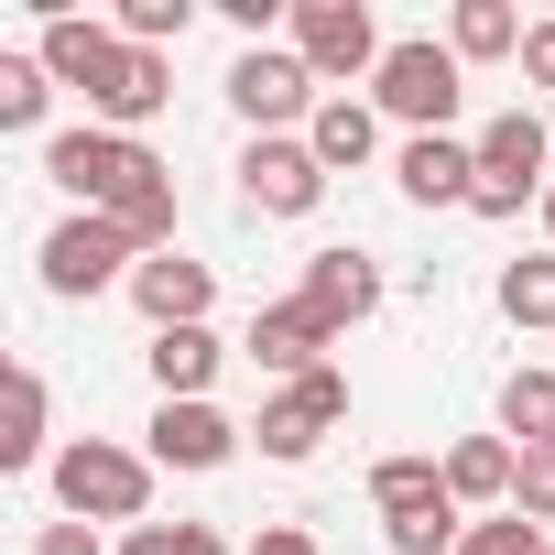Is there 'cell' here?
I'll return each instance as SVG.
<instances>
[{
	"label": "cell",
	"mask_w": 555,
	"mask_h": 555,
	"mask_svg": "<svg viewBox=\"0 0 555 555\" xmlns=\"http://www.w3.org/2000/svg\"><path fill=\"white\" fill-rule=\"evenodd\" d=\"M44 175H55L77 207L120 218L142 250H175V175H164L131 131H55V142H44Z\"/></svg>",
	"instance_id": "cell-1"
},
{
	"label": "cell",
	"mask_w": 555,
	"mask_h": 555,
	"mask_svg": "<svg viewBox=\"0 0 555 555\" xmlns=\"http://www.w3.org/2000/svg\"><path fill=\"white\" fill-rule=\"evenodd\" d=\"M55 501H66V522H131V533H142V512H153V457H131V447H109V436H77V447L55 457Z\"/></svg>",
	"instance_id": "cell-2"
},
{
	"label": "cell",
	"mask_w": 555,
	"mask_h": 555,
	"mask_svg": "<svg viewBox=\"0 0 555 555\" xmlns=\"http://www.w3.org/2000/svg\"><path fill=\"white\" fill-rule=\"evenodd\" d=\"M555 185V131L533 120V109H501L490 131H479V185H468V207L479 218H522V196H544Z\"/></svg>",
	"instance_id": "cell-3"
},
{
	"label": "cell",
	"mask_w": 555,
	"mask_h": 555,
	"mask_svg": "<svg viewBox=\"0 0 555 555\" xmlns=\"http://www.w3.org/2000/svg\"><path fill=\"white\" fill-rule=\"evenodd\" d=\"M142 261H153V250H142V240H131L120 218L77 207V218H66V229L44 240V295H66V306H77V295H109V284H131Z\"/></svg>",
	"instance_id": "cell-4"
},
{
	"label": "cell",
	"mask_w": 555,
	"mask_h": 555,
	"mask_svg": "<svg viewBox=\"0 0 555 555\" xmlns=\"http://www.w3.org/2000/svg\"><path fill=\"white\" fill-rule=\"evenodd\" d=\"M371 99H382L392 120H414V142H425V131H447V120H457L468 66H457L447 44H392V55H382V77H371Z\"/></svg>",
	"instance_id": "cell-5"
},
{
	"label": "cell",
	"mask_w": 555,
	"mask_h": 555,
	"mask_svg": "<svg viewBox=\"0 0 555 555\" xmlns=\"http://www.w3.org/2000/svg\"><path fill=\"white\" fill-rule=\"evenodd\" d=\"M295 55L317 66V88L327 77H382V34H371V12L360 0H295Z\"/></svg>",
	"instance_id": "cell-6"
},
{
	"label": "cell",
	"mask_w": 555,
	"mask_h": 555,
	"mask_svg": "<svg viewBox=\"0 0 555 555\" xmlns=\"http://www.w3.org/2000/svg\"><path fill=\"white\" fill-rule=\"evenodd\" d=\"M229 99H240L250 131H284V120H317V109H327V99H317V66H306V55H272V44H250V55L229 66Z\"/></svg>",
	"instance_id": "cell-7"
},
{
	"label": "cell",
	"mask_w": 555,
	"mask_h": 555,
	"mask_svg": "<svg viewBox=\"0 0 555 555\" xmlns=\"http://www.w3.org/2000/svg\"><path fill=\"white\" fill-rule=\"evenodd\" d=\"M338 414H349V371H306V382H284V392L261 403L250 436H261V457H317Z\"/></svg>",
	"instance_id": "cell-8"
},
{
	"label": "cell",
	"mask_w": 555,
	"mask_h": 555,
	"mask_svg": "<svg viewBox=\"0 0 555 555\" xmlns=\"http://www.w3.org/2000/svg\"><path fill=\"white\" fill-rule=\"evenodd\" d=\"M240 196H250L261 218H306V207L327 196V164H317L306 142H284V131H250V153H240Z\"/></svg>",
	"instance_id": "cell-9"
},
{
	"label": "cell",
	"mask_w": 555,
	"mask_h": 555,
	"mask_svg": "<svg viewBox=\"0 0 555 555\" xmlns=\"http://www.w3.org/2000/svg\"><path fill=\"white\" fill-rule=\"evenodd\" d=\"M295 306H306L327 338H349V327L382 306V272H371L360 250H317V261H306V284H295Z\"/></svg>",
	"instance_id": "cell-10"
},
{
	"label": "cell",
	"mask_w": 555,
	"mask_h": 555,
	"mask_svg": "<svg viewBox=\"0 0 555 555\" xmlns=\"http://www.w3.org/2000/svg\"><path fill=\"white\" fill-rule=\"evenodd\" d=\"M207 295H218V272L185 261V250H153V261L131 272V306L153 317V338H164V327H207Z\"/></svg>",
	"instance_id": "cell-11"
},
{
	"label": "cell",
	"mask_w": 555,
	"mask_h": 555,
	"mask_svg": "<svg viewBox=\"0 0 555 555\" xmlns=\"http://www.w3.org/2000/svg\"><path fill=\"white\" fill-rule=\"evenodd\" d=\"M34 55H44V77H55V88H88V99H99V88H109V66H120V23H77V12H55Z\"/></svg>",
	"instance_id": "cell-12"
},
{
	"label": "cell",
	"mask_w": 555,
	"mask_h": 555,
	"mask_svg": "<svg viewBox=\"0 0 555 555\" xmlns=\"http://www.w3.org/2000/svg\"><path fill=\"white\" fill-rule=\"evenodd\" d=\"M403 196L414 207H468V185H479V142H457V131H425V142H403Z\"/></svg>",
	"instance_id": "cell-13"
},
{
	"label": "cell",
	"mask_w": 555,
	"mask_h": 555,
	"mask_svg": "<svg viewBox=\"0 0 555 555\" xmlns=\"http://www.w3.org/2000/svg\"><path fill=\"white\" fill-rule=\"evenodd\" d=\"M240 457V425L218 403H164L153 414V468H229Z\"/></svg>",
	"instance_id": "cell-14"
},
{
	"label": "cell",
	"mask_w": 555,
	"mask_h": 555,
	"mask_svg": "<svg viewBox=\"0 0 555 555\" xmlns=\"http://www.w3.org/2000/svg\"><path fill=\"white\" fill-rule=\"evenodd\" d=\"M327 349H338V338H327V327H317V317H306L295 295L250 317V360H261V371H284V382H306V371H327Z\"/></svg>",
	"instance_id": "cell-15"
},
{
	"label": "cell",
	"mask_w": 555,
	"mask_h": 555,
	"mask_svg": "<svg viewBox=\"0 0 555 555\" xmlns=\"http://www.w3.org/2000/svg\"><path fill=\"white\" fill-rule=\"evenodd\" d=\"M164 99H175V66H164L153 44H120V66H109V88H99L88 109H99L109 131H142V120H153Z\"/></svg>",
	"instance_id": "cell-16"
},
{
	"label": "cell",
	"mask_w": 555,
	"mask_h": 555,
	"mask_svg": "<svg viewBox=\"0 0 555 555\" xmlns=\"http://www.w3.org/2000/svg\"><path fill=\"white\" fill-rule=\"evenodd\" d=\"M306 153H317L327 175H360V164L382 153V109H371V99H327V109L306 120Z\"/></svg>",
	"instance_id": "cell-17"
},
{
	"label": "cell",
	"mask_w": 555,
	"mask_h": 555,
	"mask_svg": "<svg viewBox=\"0 0 555 555\" xmlns=\"http://www.w3.org/2000/svg\"><path fill=\"white\" fill-rule=\"evenodd\" d=\"M512 479H522V447H512V436H457V447H447V490H457V501L512 512Z\"/></svg>",
	"instance_id": "cell-18"
},
{
	"label": "cell",
	"mask_w": 555,
	"mask_h": 555,
	"mask_svg": "<svg viewBox=\"0 0 555 555\" xmlns=\"http://www.w3.org/2000/svg\"><path fill=\"white\" fill-rule=\"evenodd\" d=\"M457 490H447V457H382L371 468V512L382 522H425V512H447Z\"/></svg>",
	"instance_id": "cell-19"
},
{
	"label": "cell",
	"mask_w": 555,
	"mask_h": 555,
	"mask_svg": "<svg viewBox=\"0 0 555 555\" xmlns=\"http://www.w3.org/2000/svg\"><path fill=\"white\" fill-rule=\"evenodd\" d=\"M218 360H229V349H218L207 327H164V338H153V382H164V403H207Z\"/></svg>",
	"instance_id": "cell-20"
},
{
	"label": "cell",
	"mask_w": 555,
	"mask_h": 555,
	"mask_svg": "<svg viewBox=\"0 0 555 555\" xmlns=\"http://www.w3.org/2000/svg\"><path fill=\"white\" fill-rule=\"evenodd\" d=\"M522 12H512V0H457V23H447V55L457 66H490V55H522Z\"/></svg>",
	"instance_id": "cell-21"
},
{
	"label": "cell",
	"mask_w": 555,
	"mask_h": 555,
	"mask_svg": "<svg viewBox=\"0 0 555 555\" xmlns=\"http://www.w3.org/2000/svg\"><path fill=\"white\" fill-rule=\"evenodd\" d=\"M501 436L555 447V371H512V382H501Z\"/></svg>",
	"instance_id": "cell-22"
},
{
	"label": "cell",
	"mask_w": 555,
	"mask_h": 555,
	"mask_svg": "<svg viewBox=\"0 0 555 555\" xmlns=\"http://www.w3.org/2000/svg\"><path fill=\"white\" fill-rule=\"evenodd\" d=\"M44 99H55L44 55H0V131H34V120H44Z\"/></svg>",
	"instance_id": "cell-23"
},
{
	"label": "cell",
	"mask_w": 555,
	"mask_h": 555,
	"mask_svg": "<svg viewBox=\"0 0 555 555\" xmlns=\"http://www.w3.org/2000/svg\"><path fill=\"white\" fill-rule=\"evenodd\" d=\"M501 317H512V327H555V250L501 272Z\"/></svg>",
	"instance_id": "cell-24"
},
{
	"label": "cell",
	"mask_w": 555,
	"mask_h": 555,
	"mask_svg": "<svg viewBox=\"0 0 555 555\" xmlns=\"http://www.w3.org/2000/svg\"><path fill=\"white\" fill-rule=\"evenodd\" d=\"M44 457V371H12V436H0V468Z\"/></svg>",
	"instance_id": "cell-25"
},
{
	"label": "cell",
	"mask_w": 555,
	"mask_h": 555,
	"mask_svg": "<svg viewBox=\"0 0 555 555\" xmlns=\"http://www.w3.org/2000/svg\"><path fill=\"white\" fill-rule=\"evenodd\" d=\"M185 23H196V0H120V44H185Z\"/></svg>",
	"instance_id": "cell-26"
},
{
	"label": "cell",
	"mask_w": 555,
	"mask_h": 555,
	"mask_svg": "<svg viewBox=\"0 0 555 555\" xmlns=\"http://www.w3.org/2000/svg\"><path fill=\"white\" fill-rule=\"evenodd\" d=\"M457 555H544V522L490 512V522H468V533H457Z\"/></svg>",
	"instance_id": "cell-27"
},
{
	"label": "cell",
	"mask_w": 555,
	"mask_h": 555,
	"mask_svg": "<svg viewBox=\"0 0 555 555\" xmlns=\"http://www.w3.org/2000/svg\"><path fill=\"white\" fill-rule=\"evenodd\" d=\"M512 512H522V522H555V447H522V479H512Z\"/></svg>",
	"instance_id": "cell-28"
},
{
	"label": "cell",
	"mask_w": 555,
	"mask_h": 555,
	"mask_svg": "<svg viewBox=\"0 0 555 555\" xmlns=\"http://www.w3.org/2000/svg\"><path fill=\"white\" fill-rule=\"evenodd\" d=\"M120 555H229V544H218L207 522H142V533H131Z\"/></svg>",
	"instance_id": "cell-29"
},
{
	"label": "cell",
	"mask_w": 555,
	"mask_h": 555,
	"mask_svg": "<svg viewBox=\"0 0 555 555\" xmlns=\"http://www.w3.org/2000/svg\"><path fill=\"white\" fill-rule=\"evenodd\" d=\"M240 555H317V533H306V522H261Z\"/></svg>",
	"instance_id": "cell-30"
},
{
	"label": "cell",
	"mask_w": 555,
	"mask_h": 555,
	"mask_svg": "<svg viewBox=\"0 0 555 555\" xmlns=\"http://www.w3.org/2000/svg\"><path fill=\"white\" fill-rule=\"evenodd\" d=\"M34 555H99V522H44Z\"/></svg>",
	"instance_id": "cell-31"
},
{
	"label": "cell",
	"mask_w": 555,
	"mask_h": 555,
	"mask_svg": "<svg viewBox=\"0 0 555 555\" xmlns=\"http://www.w3.org/2000/svg\"><path fill=\"white\" fill-rule=\"evenodd\" d=\"M522 77H533V88H555V23H533V34H522Z\"/></svg>",
	"instance_id": "cell-32"
},
{
	"label": "cell",
	"mask_w": 555,
	"mask_h": 555,
	"mask_svg": "<svg viewBox=\"0 0 555 555\" xmlns=\"http://www.w3.org/2000/svg\"><path fill=\"white\" fill-rule=\"evenodd\" d=\"M544 240H555V185H544Z\"/></svg>",
	"instance_id": "cell-33"
},
{
	"label": "cell",
	"mask_w": 555,
	"mask_h": 555,
	"mask_svg": "<svg viewBox=\"0 0 555 555\" xmlns=\"http://www.w3.org/2000/svg\"><path fill=\"white\" fill-rule=\"evenodd\" d=\"M544 555H555V544H544Z\"/></svg>",
	"instance_id": "cell-34"
}]
</instances>
